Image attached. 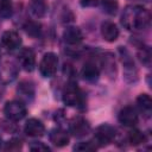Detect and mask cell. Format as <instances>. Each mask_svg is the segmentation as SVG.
<instances>
[{"instance_id": "cell-19", "label": "cell", "mask_w": 152, "mask_h": 152, "mask_svg": "<svg viewBox=\"0 0 152 152\" xmlns=\"http://www.w3.org/2000/svg\"><path fill=\"white\" fill-rule=\"evenodd\" d=\"M12 15V2L11 0H0V17L10 18Z\"/></svg>"}, {"instance_id": "cell-8", "label": "cell", "mask_w": 152, "mask_h": 152, "mask_svg": "<svg viewBox=\"0 0 152 152\" xmlns=\"http://www.w3.org/2000/svg\"><path fill=\"white\" fill-rule=\"evenodd\" d=\"M119 121L127 127H133L138 124V114L131 106L124 107L119 113Z\"/></svg>"}, {"instance_id": "cell-14", "label": "cell", "mask_w": 152, "mask_h": 152, "mask_svg": "<svg viewBox=\"0 0 152 152\" xmlns=\"http://www.w3.org/2000/svg\"><path fill=\"white\" fill-rule=\"evenodd\" d=\"M50 141L53 145L62 147L69 142V135L65 131H63L61 128H55L50 132Z\"/></svg>"}, {"instance_id": "cell-7", "label": "cell", "mask_w": 152, "mask_h": 152, "mask_svg": "<svg viewBox=\"0 0 152 152\" xmlns=\"http://www.w3.org/2000/svg\"><path fill=\"white\" fill-rule=\"evenodd\" d=\"M89 129H90V126L89 124L81 116H77V118H74L69 125V131L72 135L75 137H83V135H87L89 133Z\"/></svg>"}, {"instance_id": "cell-26", "label": "cell", "mask_w": 152, "mask_h": 152, "mask_svg": "<svg viewBox=\"0 0 152 152\" xmlns=\"http://www.w3.org/2000/svg\"><path fill=\"white\" fill-rule=\"evenodd\" d=\"M82 6H95L97 4V0H81Z\"/></svg>"}, {"instance_id": "cell-20", "label": "cell", "mask_w": 152, "mask_h": 152, "mask_svg": "<svg viewBox=\"0 0 152 152\" xmlns=\"http://www.w3.org/2000/svg\"><path fill=\"white\" fill-rule=\"evenodd\" d=\"M97 148L96 144H94L93 141H82V142H78L77 145L74 146V150L75 151H82V152H90V151H95Z\"/></svg>"}, {"instance_id": "cell-10", "label": "cell", "mask_w": 152, "mask_h": 152, "mask_svg": "<svg viewBox=\"0 0 152 152\" xmlns=\"http://www.w3.org/2000/svg\"><path fill=\"white\" fill-rule=\"evenodd\" d=\"M101 34L104 40L114 42L119 37V28L112 21H103L101 25Z\"/></svg>"}, {"instance_id": "cell-11", "label": "cell", "mask_w": 152, "mask_h": 152, "mask_svg": "<svg viewBox=\"0 0 152 152\" xmlns=\"http://www.w3.org/2000/svg\"><path fill=\"white\" fill-rule=\"evenodd\" d=\"M1 42L8 50H14L21 44V38L15 31H6L1 37Z\"/></svg>"}, {"instance_id": "cell-2", "label": "cell", "mask_w": 152, "mask_h": 152, "mask_svg": "<svg viewBox=\"0 0 152 152\" xmlns=\"http://www.w3.org/2000/svg\"><path fill=\"white\" fill-rule=\"evenodd\" d=\"M58 66V57L53 52H48L43 56L39 63V71L44 77H51L56 74Z\"/></svg>"}, {"instance_id": "cell-3", "label": "cell", "mask_w": 152, "mask_h": 152, "mask_svg": "<svg viewBox=\"0 0 152 152\" xmlns=\"http://www.w3.org/2000/svg\"><path fill=\"white\" fill-rule=\"evenodd\" d=\"M4 113L6 114L8 120L19 121V120H21L26 115V108L19 101H8L5 104Z\"/></svg>"}, {"instance_id": "cell-23", "label": "cell", "mask_w": 152, "mask_h": 152, "mask_svg": "<svg viewBox=\"0 0 152 152\" xmlns=\"http://www.w3.org/2000/svg\"><path fill=\"white\" fill-rule=\"evenodd\" d=\"M21 148V141L19 139H12L10 141L6 142V146H5V150L7 151H18Z\"/></svg>"}, {"instance_id": "cell-21", "label": "cell", "mask_w": 152, "mask_h": 152, "mask_svg": "<svg viewBox=\"0 0 152 152\" xmlns=\"http://www.w3.org/2000/svg\"><path fill=\"white\" fill-rule=\"evenodd\" d=\"M102 6L106 13L115 14L118 10V1L116 0H102Z\"/></svg>"}, {"instance_id": "cell-15", "label": "cell", "mask_w": 152, "mask_h": 152, "mask_svg": "<svg viewBox=\"0 0 152 152\" xmlns=\"http://www.w3.org/2000/svg\"><path fill=\"white\" fill-rule=\"evenodd\" d=\"M82 76L84 80L89 82H94L99 78V69L93 62H88L84 64L82 69Z\"/></svg>"}, {"instance_id": "cell-13", "label": "cell", "mask_w": 152, "mask_h": 152, "mask_svg": "<svg viewBox=\"0 0 152 152\" xmlns=\"http://www.w3.org/2000/svg\"><path fill=\"white\" fill-rule=\"evenodd\" d=\"M48 10V5L45 0H30L28 12L33 18H42L45 15Z\"/></svg>"}, {"instance_id": "cell-17", "label": "cell", "mask_w": 152, "mask_h": 152, "mask_svg": "<svg viewBox=\"0 0 152 152\" xmlns=\"http://www.w3.org/2000/svg\"><path fill=\"white\" fill-rule=\"evenodd\" d=\"M40 27H42L40 24L37 23V21H33V20H30V21H27V23L24 25L25 32H26L28 36L33 37V38H36V37H38V36L40 34V31H42Z\"/></svg>"}, {"instance_id": "cell-18", "label": "cell", "mask_w": 152, "mask_h": 152, "mask_svg": "<svg viewBox=\"0 0 152 152\" xmlns=\"http://www.w3.org/2000/svg\"><path fill=\"white\" fill-rule=\"evenodd\" d=\"M128 141H129L131 145L137 146V145H140V144L145 142V141H146V137H145V134L141 133L140 131L133 129V131H131L129 134H128Z\"/></svg>"}, {"instance_id": "cell-25", "label": "cell", "mask_w": 152, "mask_h": 152, "mask_svg": "<svg viewBox=\"0 0 152 152\" xmlns=\"http://www.w3.org/2000/svg\"><path fill=\"white\" fill-rule=\"evenodd\" d=\"M30 150L31 151H49L50 148L46 146V145H44L43 142H33L32 145H30Z\"/></svg>"}, {"instance_id": "cell-22", "label": "cell", "mask_w": 152, "mask_h": 152, "mask_svg": "<svg viewBox=\"0 0 152 152\" xmlns=\"http://www.w3.org/2000/svg\"><path fill=\"white\" fill-rule=\"evenodd\" d=\"M139 58H140L142 64H145L146 66L150 65V63H151V52H150V49L147 46H144L141 49V51L139 52Z\"/></svg>"}, {"instance_id": "cell-27", "label": "cell", "mask_w": 152, "mask_h": 152, "mask_svg": "<svg viewBox=\"0 0 152 152\" xmlns=\"http://www.w3.org/2000/svg\"><path fill=\"white\" fill-rule=\"evenodd\" d=\"M0 147H1V137H0Z\"/></svg>"}, {"instance_id": "cell-9", "label": "cell", "mask_w": 152, "mask_h": 152, "mask_svg": "<svg viewBox=\"0 0 152 152\" xmlns=\"http://www.w3.org/2000/svg\"><path fill=\"white\" fill-rule=\"evenodd\" d=\"M24 131L28 137H42L45 132V127L40 120L32 118L26 121Z\"/></svg>"}, {"instance_id": "cell-12", "label": "cell", "mask_w": 152, "mask_h": 152, "mask_svg": "<svg viewBox=\"0 0 152 152\" xmlns=\"http://www.w3.org/2000/svg\"><path fill=\"white\" fill-rule=\"evenodd\" d=\"M63 38H64V42L69 45H76L78 43L82 42L83 39V36H82V32L78 27H75V26H70L68 27L64 33H63Z\"/></svg>"}, {"instance_id": "cell-1", "label": "cell", "mask_w": 152, "mask_h": 152, "mask_svg": "<svg viewBox=\"0 0 152 152\" xmlns=\"http://www.w3.org/2000/svg\"><path fill=\"white\" fill-rule=\"evenodd\" d=\"M150 21L151 14L142 6H127L121 17V23L127 30H145Z\"/></svg>"}, {"instance_id": "cell-6", "label": "cell", "mask_w": 152, "mask_h": 152, "mask_svg": "<svg viewBox=\"0 0 152 152\" xmlns=\"http://www.w3.org/2000/svg\"><path fill=\"white\" fill-rule=\"evenodd\" d=\"M18 59H19V63L23 66V69H25L26 71H32L34 69L36 56H34V52L32 49H30V48L21 49L18 55Z\"/></svg>"}, {"instance_id": "cell-4", "label": "cell", "mask_w": 152, "mask_h": 152, "mask_svg": "<svg viewBox=\"0 0 152 152\" xmlns=\"http://www.w3.org/2000/svg\"><path fill=\"white\" fill-rule=\"evenodd\" d=\"M63 101L65 104L71 106V107L78 106L82 103V101H83L82 93L75 83H70L65 87V89L63 91Z\"/></svg>"}, {"instance_id": "cell-16", "label": "cell", "mask_w": 152, "mask_h": 152, "mask_svg": "<svg viewBox=\"0 0 152 152\" xmlns=\"http://www.w3.org/2000/svg\"><path fill=\"white\" fill-rule=\"evenodd\" d=\"M137 104L146 114H150L151 113V109H152V100H151V97L147 94H140L138 96V99H137Z\"/></svg>"}, {"instance_id": "cell-24", "label": "cell", "mask_w": 152, "mask_h": 152, "mask_svg": "<svg viewBox=\"0 0 152 152\" xmlns=\"http://www.w3.org/2000/svg\"><path fill=\"white\" fill-rule=\"evenodd\" d=\"M103 69L106 70V72L109 74V70H112V72H115V63L113 61V58H108L104 57V62H103Z\"/></svg>"}, {"instance_id": "cell-5", "label": "cell", "mask_w": 152, "mask_h": 152, "mask_svg": "<svg viewBox=\"0 0 152 152\" xmlns=\"http://www.w3.org/2000/svg\"><path fill=\"white\" fill-rule=\"evenodd\" d=\"M114 137H115V129L107 124L99 126L95 131V139L100 145H107L112 142Z\"/></svg>"}]
</instances>
